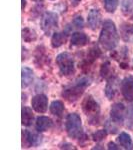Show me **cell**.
<instances>
[{
    "instance_id": "21",
    "label": "cell",
    "mask_w": 133,
    "mask_h": 150,
    "mask_svg": "<svg viewBox=\"0 0 133 150\" xmlns=\"http://www.w3.org/2000/svg\"><path fill=\"white\" fill-rule=\"evenodd\" d=\"M100 75L103 77V78H105L106 80H108V79L111 78V77L115 76L114 71H113V68H112V66H111L109 61H106L101 65Z\"/></svg>"
},
{
    "instance_id": "2",
    "label": "cell",
    "mask_w": 133,
    "mask_h": 150,
    "mask_svg": "<svg viewBox=\"0 0 133 150\" xmlns=\"http://www.w3.org/2000/svg\"><path fill=\"white\" fill-rule=\"evenodd\" d=\"M91 80L88 77H81L70 85L65 86L62 90V97L68 102L72 103L78 100L84 93L85 89L90 85Z\"/></svg>"
},
{
    "instance_id": "3",
    "label": "cell",
    "mask_w": 133,
    "mask_h": 150,
    "mask_svg": "<svg viewBox=\"0 0 133 150\" xmlns=\"http://www.w3.org/2000/svg\"><path fill=\"white\" fill-rule=\"evenodd\" d=\"M82 111L88 118V122L92 125H98L100 122V107L91 95L84 98L82 102Z\"/></svg>"
},
{
    "instance_id": "27",
    "label": "cell",
    "mask_w": 133,
    "mask_h": 150,
    "mask_svg": "<svg viewBox=\"0 0 133 150\" xmlns=\"http://www.w3.org/2000/svg\"><path fill=\"white\" fill-rule=\"evenodd\" d=\"M73 24H74V26H75L76 28H82V27H83L84 21H83L82 16L81 15L76 16V17L74 18V20H73Z\"/></svg>"
},
{
    "instance_id": "4",
    "label": "cell",
    "mask_w": 133,
    "mask_h": 150,
    "mask_svg": "<svg viewBox=\"0 0 133 150\" xmlns=\"http://www.w3.org/2000/svg\"><path fill=\"white\" fill-rule=\"evenodd\" d=\"M65 129L69 137L73 139H81L85 135L83 133L81 118L77 113H70L65 120Z\"/></svg>"
},
{
    "instance_id": "28",
    "label": "cell",
    "mask_w": 133,
    "mask_h": 150,
    "mask_svg": "<svg viewBox=\"0 0 133 150\" xmlns=\"http://www.w3.org/2000/svg\"><path fill=\"white\" fill-rule=\"evenodd\" d=\"M127 118L129 120V123H133V105L129 107L127 110Z\"/></svg>"
},
{
    "instance_id": "5",
    "label": "cell",
    "mask_w": 133,
    "mask_h": 150,
    "mask_svg": "<svg viewBox=\"0 0 133 150\" xmlns=\"http://www.w3.org/2000/svg\"><path fill=\"white\" fill-rule=\"evenodd\" d=\"M56 64L61 75L69 76L74 73V58L68 52H62L56 57Z\"/></svg>"
},
{
    "instance_id": "19",
    "label": "cell",
    "mask_w": 133,
    "mask_h": 150,
    "mask_svg": "<svg viewBox=\"0 0 133 150\" xmlns=\"http://www.w3.org/2000/svg\"><path fill=\"white\" fill-rule=\"evenodd\" d=\"M118 142L121 145L123 148L125 149H132L133 148V143H132V139L130 137L129 134H127L126 132H121L118 136Z\"/></svg>"
},
{
    "instance_id": "1",
    "label": "cell",
    "mask_w": 133,
    "mask_h": 150,
    "mask_svg": "<svg viewBox=\"0 0 133 150\" xmlns=\"http://www.w3.org/2000/svg\"><path fill=\"white\" fill-rule=\"evenodd\" d=\"M119 35L115 23L111 20H105L99 35V43L105 50H113L117 46Z\"/></svg>"
},
{
    "instance_id": "31",
    "label": "cell",
    "mask_w": 133,
    "mask_h": 150,
    "mask_svg": "<svg viewBox=\"0 0 133 150\" xmlns=\"http://www.w3.org/2000/svg\"><path fill=\"white\" fill-rule=\"evenodd\" d=\"M25 6H26V0H22V10H24Z\"/></svg>"
},
{
    "instance_id": "17",
    "label": "cell",
    "mask_w": 133,
    "mask_h": 150,
    "mask_svg": "<svg viewBox=\"0 0 133 150\" xmlns=\"http://www.w3.org/2000/svg\"><path fill=\"white\" fill-rule=\"evenodd\" d=\"M34 119V114H33L31 108L23 106L22 107V125L23 126H30Z\"/></svg>"
},
{
    "instance_id": "9",
    "label": "cell",
    "mask_w": 133,
    "mask_h": 150,
    "mask_svg": "<svg viewBox=\"0 0 133 150\" xmlns=\"http://www.w3.org/2000/svg\"><path fill=\"white\" fill-rule=\"evenodd\" d=\"M121 92L125 100L133 101V76L128 75L121 82Z\"/></svg>"
},
{
    "instance_id": "26",
    "label": "cell",
    "mask_w": 133,
    "mask_h": 150,
    "mask_svg": "<svg viewBox=\"0 0 133 150\" xmlns=\"http://www.w3.org/2000/svg\"><path fill=\"white\" fill-rule=\"evenodd\" d=\"M133 9V0H123L122 1V10L125 14L129 13Z\"/></svg>"
},
{
    "instance_id": "13",
    "label": "cell",
    "mask_w": 133,
    "mask_h": 150,
    "mask_svg": "<svg viewBox=\"0 0 133 150\" xmlns=\"http://www.w3.org/2000/svg\"><path fill=\"white\" fill-rule=\"evenodd\" d=\"M70 42L73 46H85L89 42V37L83 32H74L71 35Z\"/></svg>"
},
{
    "instance_id": "23",
    "label": "cell",
    "mask_w": 133,
    "mask_h": 150,
    "mask_svg": "<svg viewBox=\"0 0 133 150\" xmlns=\"http://www.w3.org/2000/svg\"><path fill=\"white\" fill-rule=\"evenodd\" d=\"M121 34L124 40H130L133 37V25L131 24H123L121 27Z\"/></svg>"
},
{
    "instance_id": "30",
    "label": "cell",
    "mask_w": 133,
    "mask_h": 150,
    "mask_svg": "<svg viewBox=\"0 0 133 150\" xmlns=\"http://www.w3.org/2000/svg\"><path fill=\"white\" fill-rule=\"evenodd\" d=\"M81 0H70V2H71V4L73 6H77L79 3H80Z\"/></svg>"
},
{
    "instance_id": "24",
    "label": "cell",
    "mask_w": 133,
    "mask_h": 150,
    "mask_svg": "<svg viewBox=\"0 0 133 150\" xmlns=\"http://www.w3.org/2000/svg\"><path fill=\"white\" fill-rule=\"evenodd\" d=\"M118 2H119V0H103L105 10L109 12V13L115 12L116 8L118 6Z\"/></svg>"
},
{
    "instance_id": "22",
    "label": "cell",
    "mask_w": 133,
    "mask_h": 150,
    "mask_svg": "<svg viewBox=\"0 0 133 150\" xmlns=\"http://www.w3.org/2000/svg\"><path fill=\"white\" fill-rule=\"evenodd\" d=\"M36 38H37V34L34 30L30 28L22 29V39L25 42H32V41L36 40Z\"/></svg>"
},
{
    "instance_id": "7",
    "label": "cell",
    "mask_w": 133,
    "mask_h": 150,
    "mask_svg": "<svg viewBox=\"0 0 133 150\" xmlns=\"http://www.w3.org/2000/svg\"><path fill=\"white\" fill-rule=\"evenodd\" d=\"M31 106L37 113L46 112L48 107V98L44 94H37L31 100Z\"/></svg>"
},
{
    "instance_id": "20",
    "label": "cell",
    "mask_w": 133,
    "mask_h": 150,
    "mask_svg": "<svg viewBox=\"0 0 133 150\" xmlns=\"http://www.w3.org/2000/svg\"><path fill=\"white\" fill-rule=\"evenodd\" d=\"M49 109H50L51 114H53L54 116H57V117H60L64 111V104L60 100L52 101V103L50 104Z\"/></svg>"
},
{
    "instance_id": "8",
    "label": "cell",
    "mask_w": 133,
    "mask_h": 150,
    "mask_svg": "<svg viewBox=\"0 0 133 150\" xmlns=\"http://www.w3.org/2000/svg\"><path fill=\"white\" fill-rule=\"evenodd\" d=\"M110 117L114 123H122L125 117V106L123 103H115L111 106Z\"/></svg>"
},
{
    "instance_id": "10",
    "label": "cell",
    "mask_w": 133,
    "mask_h": 150,
    "mask_svg": "<svg viewBox=\"0 0 133 150\" xmlns=\"http://www.w3.org/2000/svg\"><path fill=\"white\" fill-rule=\"evenodd\" d=\"M100 55H101V51L98 47L91 48V49L88 51V53H87L86 57L82 60L81 63H79V66H80L82 69L88 68L90 65H92L94 63V61H95Z\"/></svg>"
},
{
    "instance_id": "11",
    "label": "cell",
    "mask_w": 133,
    "mask_h": 150,
    "mask_svg": "<svg viewBox=\"0 0 133 150\" xmlns=\"http://www.w3.org/2000/svg\"><path fill=\"white\" fill-rule=\"evenodd\" d=\"M87 23L90 29L96 30L101 23V14L98 9H91L88 13V17H87Z\"/></svg>"
},
{
    "instance_id": "14",
    "label": "cell",
    "mask_w": 133,
    "mask_h": 150,
    "mask_svg": "<svg viewBox=\"0 0 133 150\" xmlns=\"http://www.w3.org/2000/svg\"><path fill=\"white\" fill-rule=\"evenodd\" d=\"M53 126V121L46 116H39L36 119L35 127L38 132H44Z\"/></svg>"
},
{
    "instance_id": "15",
    "label": "cell",
    "mask_w": 133,
    "mask_h": 150,
    "mask_svg": "<svg viewBox=\"0 0 133 150\" xmlns=\"http://www.w3.org/2000/svg\"><path fill=\"white\" fill-rule=\"evenodd\" d=\"M41 138H42V137L39 136V135L36 134L34 132H30V131H28V130H26V131L23 132V139L25 140V142H26V144L28 145V147L38 146L41 142Z\"/></svg>"
},
{
    "instance_id": "6",
    "label": "cell",
    "mask_w": 133,
    "mask_h": 150,
    "mask_svg": "<svg viewBox=\"0 0 133 150\" xmlns=\"http://www.w3.org/2000/svg\"><path fill=\"white\" fill-rule=\"evenodd\" d=\"M58 26V15L54 12H45L41 18V28L46 35H50Z\"/></svg>"
},
{
    "instance_id": "18",
    "label": "cell",
    "mask_w": 133,
    "mask_h": 150,
    "mask_svg": "<svg viewBox=\"0 0 133 150\" xmlns=\"http://www.w3.org/2000/svg\"><path fill=\"white\" fill-rule=\"evenodd\" d=\"M22 88H26L32 83L33 81V71L29 67H23L22 68Z\"/></svg>"
},
{
    "instance_id": "32",
    "label": "cell",
    "mask_w": 133,
    "mask_h": 150,
    "mask_svg": "<svg viewBox=\"0 0 133 150\" xmlns=\"http://www.w3.org/2000/svg\"><path fill=\"white\" fill-rule=\"evenodd\" d=\"M32 1H35V2H39V1H41V0H32Z\"/></svg>"
},
{
    "instance_id": "16",
    "label": "cell",
    "mask_w": 133,
    "mask_h": 150,
    "mask_svg": "<svg viewBox=\"0 0 133 150\" xmlns=\"http://www.w3.org/2000/svg\"><path fill=\"white\" fill-rule=\"evenodd\" d=\"M67 34L66 31H62V32H54L51 37V45L53 48H58L61 45H63L67 40Z\"/></svg>"
},
{
    "instance_id": "29",
    "label": "cell",
    "mask_w": 133,
    "mask_h": 150,
    "mask_svg": "<svg viewBox=\"0 0 133 150\" xmlns=\"http://www.w3.org/2000/svg\"><path fill=\"white\" fill-rule=\"evenodd\" d=\"M108 149H114V150H117L119 149L117 146H116V144L114 143V142H109L108 143Z\"/></svg>"
},
{
    "instance_id": "12",
    "label": "cell",
    "mask_w": 133,
    "mask_h": 150,
    "mask_svg": "<svg viewBox=\"0 0 133 150\" xmlns=\"http://www.w3.org/2000/svg\"><path fill=\"white\" fill-rule=\"evenodd\" d=\"M117 87H118V79L116 76H113L107 80V84H106L105 88V94L107 98L111 100L115 97L116 92H117Z\"/></svg>"
},
{
    "instance_id": "33",
    "label": "cell",
    "mask_w": 133,
    "mask_h": 150,
    "mask_svg": "<svg viewBox=\"0 0 133 150\" xmlns=\"http://www.w3.org/2000/svg\"><path fill=\"white\" fill-rule=\"evenodd\" d=\"M130 19H131V20H133V14L131 15V17H130Z\"/></svg>"
},
{
    "instance_id": "25",
    "label": "cell",
    "mask_w": 133,
    "mask_h": 150,
    "mask_svg": "<svg viewBox=\"0 0 133 150\" xmlns=\"http://www.w3.org/2000/svg\"><path fill=\"white\" fill-rule=\"evenodd\" d=\"M107 130L106 129H102V130H97L96 132H94L92 134V138L94 141L96 142H100L102 140H104L107 136Z\"/></svg>"
}]
</instances>
